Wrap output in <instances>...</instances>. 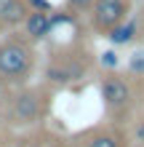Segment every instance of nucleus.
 Returning <instances> with one entry per match:
<instances>
[{"label":"nucleus","instance_id":"nucleus-1","mask_svg":"<svg viewBox=\"0 0 144 147\" xmlns=\"http://www.w3.org/2000/svg\"><path fill=\"white\" fill-rule=\"evenodd\" d=\"M54 94L56 91L43 80L0 88V126L8 134H19L48 123L54 112Z\"/></svg>","mask_w":144,"mask_h":147},{"label":"nucleus","instance_id":"nucleus-2","mask_svg":"<svg viewBox=\"0 0 144 147\" xmlns=\"http://www.w3.org/2000/svg\"><path fill=\"white\" fill-rule=\"evenodd\" d=\"M96 54L91 48V40L83 35H75L72 40L54 43L46 51L43 59V83L54 91L59 88H78L86 86V80L96 70Z\"/></svg>","mask_w":144,"mask_h":147},{"label":"nucleus","instance_id":"nucleus-3","mask_svg":"<svg viewBox=\"0 0 144 147\" xmlns=\"http://www.w3.org/2000/svg\"><path fill=\"white\" fill-rule=\"evenodd\" d=\"M38 43H32L21 30L0 35V88L24 86L38 70Z\"/></svg>","mask_w":144,"mask_h":147},{"label":"nucleus","instance_id":"nucleus-4","mask_svg":"<svg viewBox=\"0 0 144 147\" xmlns=\"http://www.w3.org/2000/svg\"><path fill=\"white\" fill-rule=\"evenodd\" d=\"M67 147H131L128 128L112 120H101L96 126L80 128L64 136Z\"/></svg>","mask_w":144,"mask_h":147},{"label":"nucleus","instance_id":"nucleus-5","mask_svg":"<svg viewBox=\"0 0 144 147\" xmlns=\"http://www.w3.org/2000/svg\"><path fill=\"white\" fill-rule=\"evenodd\" d=\"M133 13V0H94L86 13V30L96 38H107L117 24Z\"/></svg>","mask_w":144,"mask_h":147},{"label":"nucleus","instance_id":"nucleus-6","mask_svg":"<svg viewBox=\"0 0 144 147\" xmlns=\"http://www.w3.org/2000/svg\"><path fill=\"white\" fill-rule=\"evenodd\" d=\"M13 147H67V144L59 131H54V128H48V123H43L35 128H27V131H19L13 136Z\"/></svg>","mask_w":144,"mask_h":147},{"label":"nucleus","instance_id":"nucleus-7","mask_svg":"<svg viewBox=\"0 0 144 147\" xmlns=\"http://www.w3.org/2000/svg\"><path fill=\"white\" fill-rule=\"evenodd\" d=\"M32 8L27 0H0V35L11 30H19Z\"/></svg>","mask_w":144,"mask_h":147},{"label":"nucleus","instance_id":"nucleus-8","mask_svg":"<svg viewBox=\"0 0 144 147\" xmlns=\"http://www.w3.org/2000/svg\"><path fill=\"white\" fill-rule=\"evenodd\" d=\"M19 30H21L32 43L46 40L51 32H54V19H51V11H35V8H32Z\"/></svg>","mask_w":144,"mask_h":147},{"label":"nucleus","instance_id":"nucleus-9","mask_svg":"<svg viewBox=\"0 0 144 147\" xmlns=\"http://www.w3.org/2000/svg\"><path fill=\"white\" fill-rule=\"evenodd\" d=\"M107 40L112 46H136V22H133V16H128L123 24H117L112 32H107Z\"/></svg>","mask_w":144,"mask_h":147},{"label":"nucleus","instance_id":"nucleus-10","mask_svg":"<svg viewBox=\"0 0 144 147\" xmlns=\"http://www.w3.org/2000/svg\"><path fill=\"white\" fill-rule=\"evenodd\" d=\"M128 139L131 147H144V110L136 112V118L128 123Z\"/></svg>","mask_w":144,"mask_h":147},{"label":"nucleus","instance_id":"nucleus-11","mask_svg":"<svg viewBox=\"0 0 144 147\" xmlns=\"http://www.w3.org/2000/svg\"><path fill=\"white\" fill-rule=\"evenodd\" d=\"M96 62H99L101 70H117V67H120V59H117L115 48H107V51H101V54H96Z\"/></svg>","mask_w":144,"mask_h":147},{"label":"nucleus","instance_id":"nucleus-12","mask_svg":"<svg viewBox=\"0 0 144 147\" xmlns=\"http://www.w3.org/2000/svg\"><path fill=\"white\" fill-rule=\"evenodd\" d=\"M91 5H94V0H64V8H67V11H72L75 16H80V19L88 13Z\"/></svg>","mask_w":144,"mask_h":147},{"label":"nucleus","instance_id":"nucleus-13","mask_svg":"<svg viewBox=\"0 0 144 147\" xmlns=\"http://www.w3.org/2000/svg\"><path fill=\"white\" fill-rule=\"evenodd\" d=\"M125 72H131V75H144V51H136V54L128 59Z\"/></svg>","mask_w":144,"mask_h":147},{"label":"nucleus","instance_id":"nucleus-14","mask_svg":"<svg viewBox=\"0 0 144 147\" xmlns=\"http://www.w3.org/2000/svg\"><path fill=\"white\" fill-rule=\"evenodd\" d=\"M131 16H133V22H136V46H144V0H141L139 11L131 13Z\"/></svg>","mask_w":144,"mask_h":147},{"label":"nucleus","instance_id":"nucleus-15","mask_svg":"<svg viewBox=\"0 0 144 147\" xmlns=\"http://www.w3.org/2000/svg\"><path fill=\"white\" fill-rule=\"evenodd\" d=\"M29 8H35V11H54V5L48 3V0H27Z\"/></svg>","mask_w":144,"mask_h":147},{"label":"nucleus","instance_id":"nucleus-16","mask_svg":"<svg viewBox=\"0 0 144 147\" xmlns=\"http://www.w3.org/2000/svg\"><path fill=\"white\" fill-rule=\"evenodd\" d=\"M13 136H16V134H8L5 128L0 126V144H8V142H13Z\"/></svg>","mask_w":144,"mask_h":147}]
</instances>
